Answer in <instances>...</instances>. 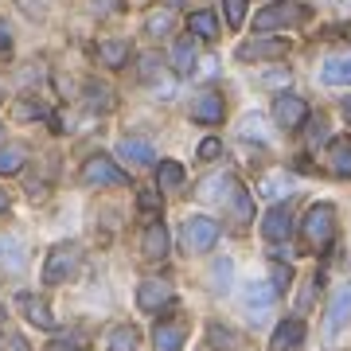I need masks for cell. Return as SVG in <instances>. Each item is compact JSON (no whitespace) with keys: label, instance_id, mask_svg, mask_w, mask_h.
Returning <instances> with one entry per match:
<instances>
[{"label":"cell","instance_id":"obj_1","mask_svg":"<svg viewBox=\"0 0 351 351\" xmlns=\"http://www.w3.org/2000/svg\"><path fill=\"white\" fill-rule=\"evenodd\" d=\"M203 195H207V199H215V203H223V207L234 215L239 223H250V219H254L250 191L242 188V180L234 172H223V176H215V180H207V184H203Z\"/></svg>","mask_w":351,"mask_h":351},{"label":"cell","instance_id":"obj_2","mask_svg":"<svg viewBox=\"0 0 351 351\" xmlns=\"http://www.w3.org/2000/svg\"><path fill=\"white\" fill-rule=\"evenodd\" d=\"M301 20H308V8H304V4H297V0H274V4H265L262 12L254 16V27H258L262 36H269V32L301 24Z\"/></svg>","mask_w":351,"mask_h":351},{"label":"cell","instance_id":"obj_3","mask_svg":"<svg viewBox=\"0 0 351 351\" xmlns=\"http://www.w3.org/2000/svg\"><path fill=\"white\" fill-rule=\"evenodd\" d=\"M332 230H336V207L332 203H313L301 223V239L313 250H324L328 242H332Z\"/></svg>","mask_w":351,"mask_h":351},{"label":"cell","instance_id":"obj_4","mask_svg":"<svg viewBox=\"0 0 351 351\" xmlns=\"http://www.w3.org/2000/svg\"><path fill=\"white\" fill-rule=\"evenodd\" d=\"M78 265H82V250L75 242H59L47 254V262H43V281L47 285H63V281H71L78 274Z\"/></svg>","mask_w":351,"mask_h":351},{"label":"cell","instance_id":"obj_5","mask_svg":"<svg viewBox=\"0 0 351 351\" xmlns=\"http://www.w3.org/2000/svg\"><path fill=\"white\" fill-rule=\"evenodd\" d=\"M180 242H184V250L188 254L211 250L215 242H219V223L207 219V215H191L188 223H184V230H180Z\"/></svg>","mask_w":351,"mask_h":351},{"label":"cell","instance_id":"obj_6","mask_svg":"<svg viewBox=\"0 0 351 351\" xmlns=\"http://www.w3.org/2000/svg\"><path fill=\"white\" fill-rule=\"evenodd\" d=\"M82 184H90V188H125L129 176L121 172L110 156H90V160L82 164Z\"/></svg>","mask_w":351,"mask_h":351},{"label":"cell","instance_id":"obj_7","mask_svg":"<svg viewBox=\"0 0 351 351\" xmlns=\"http://www.w3.org/2000/svg\"><path fill=\"white\" fill-rule=\"evenodd\" d=\"M351 324V285H339L328 301V316H324V336L336 339L343 328Z\"/></svg>","mask_w":351,"mask_h":351},{"label":"cell","instance_id":"obj_8","mask_svg":"<svg viewBox=\"0 0 351 351\" xmlns=\"http://www.w3.org/2000/svg\"><path fill=\"white\" fill-rule=\"evenodd\" d=\"M172 281H164V277H149V281H141L137 285V304L141 313H160L164 304H172Z\"/></svg>","mask_w":351,"mask_h":351},{"label":"cell","instance_id":"obj_9","mask_svg":"<svg viewBox=\"0 0 351 351\" xmlns=\"http://www.w3.org/2000/svg\"><path fill=\"white\" fill-rule=\"evenodd\" d=\"M304 117H308V106H304L301 94H277L274 101V121L281 129H301Z\"/></svg>","mask_w":351,"mask_h":351},{"label":"cell","instance_id":"obj_10","mask_svg":"<svg viewBox=\"0 0 351 351\" xmlns=\"http://www.w3.org/2000/svg\"><path fill=\"white\" fill-rule=\"evenodd\" d=\"M274 301H277V289L265 285V281H250V285L242 289V304H246L250 320H265V313L274 308Z\"/></svg>","mask_w":351,"mask_h":351},{"label":"cell","instance_id":"obj_11","mask_svg":"<svg viewBox=\"0 0 351 351\" xmlns=\"http://www.w3.org/2000/svg\"><path fill=\"white\" fill-rule=\"evenodd\" d=\"M27 265V246L16 234H0V274H24Z\"/></svg>","mask_w":351,"mask_h":351},{"label":"cell","instance_id":"obj_12","mask_svg":"<svg viewBox=\"0 0 351 351\" xmlns=\"http://www.w3.org/2000/svg\"><path fill=\"white\" fill-rule=\"evenodd\" d=\"M277 55H289V39H254L246 47H239V59L242 63H254V59H277Z\"/></svg>","mask_w":351,"mask_h":351},{"label":"cell","instance_id":"obj_13","mask_svg":"<svg viewBox=\"0 0 351 351\" xmlns=\"http://www.w3.org/2000/svg\"><path fill=\"white\" fill-rule=\"evenodd\" d=\"M16 304H20V313H24L36 328H43V332H51V328H55V316H51V308H47V301H43V297H36V293H20V297H16Z\"/></svg>","mask_w":351,"mask_h":351},{"label":"cell","instance_id":"obj_14","mask_svg":"<svg viewBox=\"0 0 351 351\" xmlns=\"http://www.w3.org/2000/svg\"><path fill=\"white\" fill-rule=\"evenodd\" d=\"M289 230H293V211H289V207H281V203H277L274 211H265L262 234H265L269 242H285V239H289Z\"/></svg>","mask_w":351,"mask_h":351},{"label":"cell","instance_id":"obj_15","mask_svg":"<svg viewBox=\"0 0 351 351\" xmlns=\"http://www.w3.org/2000/svg\"><path fill=\"white\" fill-rule=\"evenodd\" d=\"M304 343V324L301 320H281L274 332V339H269V348L274 351H297Z\"/></svg>","mask_w":351,"mask_h":351},{"label":"cell","instance_id":"obj_16","mask_svg":"<svg viewBox=\"0 0 351 351\" xmlns=\"http://www.w3.org/2000/svg\"><path fill=\"white\" fill-rule=\"evenodd\" d=\"M223 113H226V106H223L219 94H199L195 106H191V117L203 121V125H219V121H223Z\"/></svg>","mask_w":351,"mask_h":351},{"label":"cell","instance_id":"obj_17","mask_svg":"<svg viewBox=\"0 0 351 351\" xmlns=\"http://www.w3.org/2000/svg\"><path fill=\"white\" fill-rule=\"evenodd\" d=\"M184 339H188V332H184V324L176 320V324H156V332H152V343H156V351H184Z\"/></svg>","mask_w":351,"mask_h":351},{"label":"cell","instance_id":"obj_18","mask_svg":"<svg viewBox=\"0 0 351 351\" xmlns=\"http://www.w3.org/2000/svg\"><path fill=\"white\" fill-rule=\"evenodd\" d=\"M328 168L343 180H351V141L348 137H336L328 145Z\"/></svg>","mask_w":351,"mask_h":351},{"label":"cell","instance_id":"obj_19","mask_svg":"<svg viewBox=\"0 0 351 351\" xmlns=\"http://www.w3.org/2000/svg\"><path fill=\"white\" fill-rule=\"evenodd\" d=\"M117 156H125V160L137 164V168H149L152 164V145L149 141H137V137H125V141H117Z\"/></svg>","mask_w":351,"mask_h":351},{"label":"cell","instance_id":"obj_20","mask_svg":"<svg viewBox=\"0 0 351 351\" xmlns=\"http://www.w3.org/2000/svg\"><path fill=\"white\" fill-rule=\"evenodd\" d=\"M320 82H324V86H351V55L328 59V63L320 66Z\"/></svg>","mask_w":351,"mask_h":351},{"label":"cell","instance_id":"obj_21","mask_svg":"<svg viewBox=\"0 0 351 351\" xmlns=\"http://www.w3.org/2000/svg\"><path fill=\"white\" fill-rule=\"evenodd\" d=\"M168 66H172L176 75H191V71H195V43H191V39L172 43V63Z\"/></svg>","mask_w":351,"mask_h":351},{"label":"cell","instance_id":"obj_22","mask_svg":"<svg viewBox=\"0 0 351 351\" xmlns=\"http://www.w3.org/2000/svg\"><path fill=\"white\" fill-rule=\"evenodd\" d=\"M188 32L195 39H207V43H211V39L219 36V20H215V12H207V8H203V12H191L188 16Z\"/></svg>","mask_w":351,"mask_h":351},{"label":"cell","instance_id":"obj_23","mask_svg":"<svg viewBox=\"0 0 351 351\" xmlns=\"http://www.w3.org/2000/svg\"><path fill=\"white\" fill-rule=\"evenodd\" d=\"M98 59L106 66H125L129 63V43L125 39H106V43H98Z\"/></svg>","mask_w":351,"mask_h":351},{"label":"cell","instance_id":"obj_24","mask_svg":"<svg viewBox=\"0 0 351 351\" xmlns=\"http://www.w3.org/2000/svg\"><path fill=\"white\" fill-rule=\"evenodd\" d=\"M141 246H145V254H149V258H164V254H168V230H164L156 219H152L149 230H145V242H141Z\"/></svg>","mask_w":351,"mask_h":351},{"label":"cell","instance_id":"obj_25","mask_svg":"<svg viewBox=\"0 0 351 351\" xmlns=\"http://www.w3.org/2000/svg\"><path fill=\"white\" fill-rule=\"evenodd\" d=\"M106 348L110 351H133L137 348V328L133 324H117L110 336H106Z\"/></svg>","mask_w":351,"mask_h":351},{"label":"cell","instance_id":"obj_26","mask_svg":"<svg viewBox=\"0 0 351 351\" xmlns=\"http://www.w3.org/2000/svg\"><path fill=\"white\" fill-rule=\"evenodd\" d=\"M184 184V168L176 160H164V164H156V188H164V191H172V188H180Z\"/></svg>","mask_w":351,"mask_h":351},{"label":"cell","instance_id":"obj_27","mask_svg":"<svg viewBox=\"0 0 351 351\" xmlns=\"http://www.w3.org/2000/svg\"><path fill=\"white\" fill-rule=\"evenodd\" d=\"M289 184H293V180H289L285 172H269L262 180V195H265V199H285L289 191H293Z\"/></svg>","mask_w":351,"mask_h":351},{"label":"cell","instance_id":"obj_28","mask_svg":"<svg viewBox=\"0 0 351 351\" xmlns=\"http://www.w3.org/2000/svg\"><path fill=\"white\" fill-rule=\"evenodd\" d=\"M145 32H149V36H168V32H172V8H156V12H149L145 16Z\"/></svg>","mask_w":351,"mask_h":351},{"label":"cell","instance_id":"obj_29","mask_svg":"<svg viewBox=\"0 0 351 351\" xmlns=\"http://www.w3.org/2000/svg\"><path fill=\"white\" fill-rule=\"evenodd\" d=\"M27 160V152L20 149V145H8V149H0V176H8V172H20Z\"/></svg>","mask_w":351,"mask_h":351},{"label":"cell","instance_id":"obj_30","mask_svg":"<svg viewBox=\"0 0 351 351\" xmlns=\"http://www.w3.org/2000/svg\"><path fill=\"white\" fill-rule=\"evenodd\" d=\"M207 339H211L219 351H230L234 343H239V336H234L230 328H223V324H211V328H207Z\"/></svg>","mask_w":351,"mask_h":351},{"label":"cell","instance_id":"obj_31","mask_svg":"<svg viewBox=\"0 0 351 351\" xmlns=\"http://www.w3.org/2000/svg\"><path fill=\"white\" fill-rule=\"evenodd\" d=\"M223 12H226V24L239 32L246 24V0H223Z\"/></svg>","mask_w":351,"mask_h":351},{"label":"cell","instance_id":"obj_32","mask_svg":"<svg viewBox=\"0 0 351 351\" xmlns=\"http://www.w3.org/2000/svg\"><path fill=\"white\" fill-rule=\"evenodd\" d=\"M195 156H199V164H211V160H219V156H223V141H219V137H207V141H199V149H195Z\"/></svg>","mask_w":351,"mask_h":351},{"label":"cell","instance_id":"obj_33","mask_svg":"<svg viewBox=\"0 0 351 351\" xmlns=\"http://www.w3.org/2000/svg\"><path fill=\"white\" fill-rule=\"evenodd\" d=\"M86 90H90V94H86V101L94 106V110H113V98H110V94H106V90L98 86V82H90Z\"/></svg>","mask_w":351,"mask_h":351},{"label":"cell","instance_id":"obj_34","mask_svg":"<svg viewBox=\"0 0 351 351\" xmlns=\"http://www.w3.org/2000/svg\"><path fill=\"white\" fill-rule=\"evenodd\" d=\"M141 211H149V223L152 219H156V207H160V195H156V191H141Z\"/></svg>","mask_w":351,"mask_h":351},{"label":"cell","instance_id":"obj_35","mask_svg":"<svg viewBox=\"0 0 351 351\" xmlns=\"http://www.w3.org/2000/svg\"><path fill=\"white\" fill-rule=\"evenodd\" d=\"M289 281H293V269H289V265H274V289L277 293H285Z\"/></svg>","mask_w":351,"mask_h":351},{"label":"cell","instance_id":"obj_36","mask_svg":"<svg viewBox=\"0 0 351 351\" xmlns=\"http://www.w3.org/2000/svg\"><path fill=\"white\" fill-rule=\"evenodd\" d=\"M230 269H234V262H215V289H226V277H230Z\"/></svg>","mask_w":351,"mask_h":351},{"label":"cell","instance_id":"obj_37","mask_svg":"<svg viewBox=\"0 0 351 351\" xmlns=\"http://www.w3.org/2000/svg\"><path fill=\"white\" fill-rule=\"evenodd\" d=\"M195 71H191V75H199V78H215V71H219V66H215V59H195Z\"/></svg>","mask_w":351,"mask_h":351},{"label":"cell","instance_id":"obj_38","mask_svg":"<svg viewBox=\"0 0 351 351\" xmlns=\"http://www.w3.org/2000/svg\"><path fill=\"white\" fill-rule=\"evenodd\" d=\"M16 113H20V117H47V110H39V106H32V101H20Z\"/></svg>","mask_w":351,"mask_h":351},{"label":"cell","instance_id":"obj_39","mask_svg":"<svg viewBox=\"0 0 351 351\" xmlns=\"http://www.w3.org/2000/svg\"><path fill=\"white\" fill-rule=\"evenodd\" d=\"M12 47V32H8V24L0 20V51H8Z\"/></svg>","mask_w":351,"mask_h":351},{"label":"cell","instance_id":"obj_40","mask_svg":"<svg viewBox=\"0 0 351 351\" xmlns=\"http://www.w3.org/2000/svg\"><path fill=\"white\" fill-rule=\"evenodd\" d=\"M117 8V0H94V12H113Z\"/></svg>","mask_w":351,"mask_h":351},{"label":"cell","instance_id":"obj_41","mask_svg":"<svg viewBox=\"0 0 351 351\" xmlns=\"http://www.w3.org/2000/svg\"><path fill=\"white\" fill-rule=\"evenodd\" d=\"M0 211H8V195H4V188H0Z\"/></svg>","mask_w":351,"mask_h":351},{"label":"cell","instance_id":"obj_42","mask_svg":"<svg viewBox=\"0 0 351 351\" xmlns=\"http://www.w3.org/2000/svg\"><path fill=\"white\" fill-rule=\"evenodd\" d=\"M343 117H348V121H351V98L343 101Z\"/></svg>","mask_w":351,"mask_h":351},{"label":"cell","instance_id":"obj_43","mask_svg":"<svg viewBox=\"0 0 351 351\" xmlns=\"http://www.w3.org/2000/svg\"><path fill=\"white\" fill-rule=\"evenodd\" d=\"M168 4H172V8H176V4H180V0H168Z\"/></svg>","mask_w":351,"mask_h":351}]
</instances>
